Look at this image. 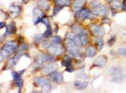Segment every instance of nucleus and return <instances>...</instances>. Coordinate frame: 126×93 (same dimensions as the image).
I'll use <instances>...</instances> for the list:
<instances>
[{"label": "nucleus", "instance_id": "1", "mask_svg": "<svg viewBox=\"0 0 126 93\" xmlns=\"http://www.w3.org/2000/svg\"><path fill=\"white\" fill-rule=\"evenodd\" d=\"M18 47L19 44L18 41L16 40H10L4 42L1 47V52H0V61H1V63H3L5 60H8L14 53L17 52Z\"/></svg>", "mask_w": 126, "mask_h": 93}, {"label": "nucleus", "instance_id": "2", "mask_svg": "<svg viewBox=\"0 0 126 93\" xmlns=\"http://www.w3.org/2000/svg\"><path fill=\"white\" fill-rule=\"evenodd\" d=\"M32 83L36 87L41 89L42 92H51L53 89L52 81L48 79L47 76H35L32 79Z\"/></svg>", "mask_w": 126, "mask_h": 93}, {"label": "nucleus", "instance_id": "3", "mask_svg": "<svg viewBox=\"0 0 126 93\" xmlns=\"http://www.w3.org/2000/svg\"><path fill=\"white\" fill-rule=\"evenodd\" d=\"M92 14V10L91 8H82V9H80L78 11H76L74 12V21H76L77 22H82L85 21L86 19L90 18Z\"/></svg>", "mask_w": 126, "mask_h": 93}, {"label": "nucleus", "instance_id": "4", "mask_svg": "<svg viewBox=\"0 0 126 93\" xmlns=\"http://www.w3.org/2000/svg\"><path fill=\"white\" fill-rule=\"evenodd\" d=\"M65 46L63 44H55V43H52L50 41V45H48L47 52H48L52 55L56 56V57H59V56H63L65 53Z\"/></svg>", "mask_w": 126, "mask_h": 93}, {"label": "nucleus", "instance_id": "5", "mask_svg": "<svg viewBox=\"0 0 126 93\" xmlns=\"http://www.w3.org/2000/svg\"><path fill=\"white\" fill-rule=\"evenodd\" d=\"M47 16V14H45L44 12V10H42L41 8H39V7H36L35 9L32 10V22H33V25H38L41 22V19Z\"/></svg>", "mask_w": 126, "mask_h": 93}, {"label": "nucleus", "instance_id": "6", "mask_svg": "<svg viewBox=\"0 0 126 93\" xmlns=\"http://www.w3.org/2000/svg\"><path fill=\"white\" fill-rule=\"evenodd\" d=\"M12 74V78H13V83L15 84V87L17 88L18 92H22V89H23V86H24V79H23L22 75L18 71H12L11 72Z\"/></svg>", "mask_w": 126, "mask_h": 93}, {"label": "nucleus", "instance_id": "7", "mask_svg": "<svg viewBox=\"0 0 126 93\" xmlns=\"http://www.w3.org/2000/svg\"><path fill=\"white\" fill-rule=\"evenodd\" d=\"M90 31H91V34L95 38H99V36H104L106 31L105 28L101 26V25H96L94 22H92L90 25Z\"/></svg>", "mask_w": 126, "mask_h": 93}, {"label": "nucleus", "instance_id": "8", "mask_svg": "<svg viewBox=\"0 0 126 93\" xmlns=\"http://www.w3.org/2000/svg\"><path fill=\"white\" fill-rule=\"evenodd\" d=\"M47 77L52 83H55L57 84L64 83V74L61 71H54L50 75H47Z\"/></svg>", "mask_w": 126, "mask_h": 93}, {"label": "nucleus", "instance_id": "9", "mask_svg": "<svg viewBox=\"0 0 126 93\" xmlns=\"http://www.w3.org/2000/svg\"><path fill=\"white\" fill-rule=\"evenodd\" d=\"M109 12H110L109 9L104 4H100L99 7L92 9V13H93L94 15L95 16H101V17H104V16H108Z\"/></svg>", "mask_w": 126, "mask_h": 93}, {"label": "nucleus", "instance_id": "10", "mask_svg": "<svg viewBox=\"0 0 126 93\" xmlns=\"http://www.w3.org/2000/svg\"><path fill=\"white\" fill-rule=\"evenodd\" d=\"M108 64V58L106 56H98L93 62V67H98V69H104Z\"/></svg>", "mask_w": 126, "mask_h": 93}, {"label": "nucleus", "instance_id": "11", "mask_svg": "<svg viewBox=\"0 0 126 93\" xmlns=\"http://www.w3.org/2000/svg\"><path fill=\"white\" fill-rule=\"evenodd\" d=\"M58 69V65L56 64V62H51V63H47L44 64V66L42 67L41 72H42V75H50L51 73H53L54 71H57Z\"/></svg>", "mask_w": 126, "mask_h": 93}, {"label": "nucleus", "instance_id": "12", "mask_svg": "<svg viewBox=\"0 0 126 93\" xmlns=\"http://www.w3.org/2000/svg\"><path fill=\"white\" fill-rule=\"evenodd\" d=\"M99 50L97 49L96 45H91L88 44L87 46H85L84 48V55H85V58H94L95 56L97 55Z\"/></svg>", "mask_w": 126, "mask_h": 93}, {"label": "nucleus", "instance_id": "13", "mask_svg": "<svg viewBox=\"0 0 126 93\" xmlns=\"http://www.w3.org/2000/svg\"><path fill=\"white\" fill-rule=\"evenodd\" d=\"M44 63L45 62L42 60V58L39 56H37V57L35 58V60H33V63H32V67H31V71L33 72H39L42 70V67L44 66Z\"/></svg>", "mask_w": 126, "mask_h": 93}, {"label": "nucleus", "instance_id": "14", "mask_svg": "<svg viewBox=\"0 0 126 93\" xmlns=\"http://www.w3.org/2000/svg\"><path fill=\"white\" fill-rule=\"evenodd\" d=\"M73 57L70 55V53H64L63 55V57L61 59V65L62 66H64L65 69L66 67H68V66H70V65H73Z\"/></svg>", "mask_w": 126, "mask_h": 93}, {"label": "nucleus", "instance_id": "15", "mask_svg": "<svg viewBox=\"0 0 126 93\" xmlns=\"http://www.w3.org/2000/svg\"><path fill=\"white\" fill-rule=\"evenodd\" d=\"M22 13V7L18 4H14L12 3L10 5V9H9V15L12 18H16L21 15Z\"/></svg>", "mask_w": 126, "mask_h": 93}, {"label": "nucleus", "instance_id": "16", "mask_svg": "<svg viewBox=\"0 0 126 93\" xmlns=\"http://www.w3.org/2000/svg\"><path fill=\"white\" fill-rule=\"evenodd\" d=\"M40 57L42 58V60H43L45 63L57 62V60H58V57H56V56L52 55V53H50L48 52H41V53H40Z\"/></svg>", "mask_w": 126, "mask_h": 93}, {"label": "nucleus", "instance_id": "17", "mask_svg": "<svg viewBox=\"0 0 126 93\" xmlns=\"http://www.w3.org/2000/svg\"><path fill=\"white\" fill-rule=\"evenodd\" d=\"M87 86H88L87 79H79L78 78V79L73 83V87L77 90H79V91H83L84 89L87 88Z\"/></svg>", "mask_w": 126, "mask_h": 93}, {"label": "nucleus", "instance_id": "18", "mask_svg": "<svg viewBox=\"0 0 126 93\" xmlns=\"http://www.w3.org/2000/svg\"><path fill=\"white\" fill-rule=\"evenodd\" d=\"M16 30H17V27H16L15 22H10V24L7 25V27H5V33L4 35L5 36H11L13 34H15L16 33Z\"/></svg>", "mask_w": 126, "mask_h": 93}, {"label": "nucleus", "instance_id": "19", "mask_svg": "<svg viewBox=\"0 0 126 93\" xmlns=\"http://www.w3.org/2000/svg\"><path fill=\"white\" fill-rule=\"evenodd\" d=\"M84 29H85V27L82 26L81 22H77V21H74L72 24V26H71V28H70V30L73 31L76 34H81L82 31Z\"/></svg>", "mask_w": 126, "mask_h": 93}, {"label": "nucleus", "instance_id": "20", "mask_svg": "<svg viewBox=\"0 0 126 93\" xmlns=\"http://www.w3.org/2000/svg\"><path fill=\"white\" fill-rule=\"evenodd\" d=\"M37 3V7L41 8L42 10L44 11H48L50 10V0H37L36 1Z\"/></svg>", "mask_w": 126, "mask_h": 93}, {"label": "nucleus", "instance_id": "21", "mask_svg": "<svg viewBox=\"0 0 126 93\" xmlns=\"http://www.w3.org/2000/svg\"><path fill=\"white\" fill-rule=\"evenodd\" d=\"M72 0H53L54 5H59V7L66 8V7H71L72 5Z\"/></svg>", "mask_w": 126, "mask_h": 93}, {"label": "nucleus", "instance_id": "22", "mask_svg": "<svg viewBox=\"0 0 126 93\" xmlns=\"http://www.w3.org/2000/svg\"><path fill=\"white\" fill-rule=\"evenodd\" d=\"M85 2H86V0H74V1L72 2L71 8H72V10L76 12V11H78L80 9H82V8H84Z\"/></svg>", "mask_w": 126, "mask_h": 93}, {"label": "nucleus", "instance_id": "23", "mask_svg": "<svg viewBox=\"0 0 126 93\" xmlns=\"http://www.w3.org/2000/svg\"><path fill=\"white\" fill-rule=\"evenodd\" d=\"M108 73L110 76H115V75H119V74H121V73H123V70H122V67H120V66H112L109 69Z\"/></svg>", "mask_w": 126, "mask_h": 93}, {"label": "nucleus", "instance_id": "24", "mask_svg": "<svg viewBox=\"0 0 126 93\" xmlns=\"http://www.w3.org/2000/svg\"><path fill=\"white\" fill-rule=\"evenodd\" d=\"M95 45L98 50H102L105 46V41H104V36H99V38H96L95 40Z\"/></svg>", "mask_w": 126, "mask_h": 93}, {"label": "nucleus", "instance_id": "25", "mask_svg": "<svg viewBox=\"0 0 126 93\" xmlns=\"http://www.w3.org/2000/svg\"><path fill=\"white\" fill-rule=\"evenodd\" d=\"M43 36H44V39H47V40H51V38L53 36V28H52V26H47V30L44 31L43 33Z\"/></svg>", "mask_w": 126, "mask_h": 93}, {"label": "nucleus", "instance_id": "26", "mask_svg": "<svg viewBox=\"0 0 126 93\" xmlns=\"http://www.w3.org/2000/svg\"><path fill=\"white\" fill-rule=\"evenodd\" d=\"M125 78H126L125 74L121 73V74H119V75L112 76V77H111V81H112V83H122V81L125 80Z\"/></svg>", "mask_w": 126, "mask_h": 93}, {"label": "nucleus", "instance_id": "27", "mask_svg": "<svg viewBox=\"0 0 126 93\" xmlns=\"http://www.w3.org/2000/svg\"><path fill=\"white\" fill-rule=\"evenodd\" d=\"M44 40H45V39H44L43 34H36L35 36H33V43H35L38 47L41 46L42 42H43Z\"/></svg>", "mask_w": 126, "mask_h": 93}, {"label": "nucleus", "instance_id": "28", "mask_svg": "<svg viewBox=\"0 0 126 93\" xmlns=\"http://www.w3.org/2000/svg\"><path fill=\"white\" fill-rule=\"evenodd\" d=\"M51 42H52V43H55V44H63V39H62L61 35L55 34L51 38Z\"/></svg>", "mask_w": 126, "mask_h": 93}, {"label": "nucleus", "instance_id": "29", "mask_svg": "<svg viewBox=\"0 0 126 93\" xmlns=\"http://www.w3.org/2000/svg\"><path fill=\"white\" fill-rule=\"evenodd\" d=\"M28 48H29V45L24 42V43H22L21 45H19L17 52H22V53H25V52H26L27 50H28Z\"/></svg>", "mask_w": 126, "mask_h": 93}, {"label": "nucleus", "instance_id": "30", "mask_svg": "<svg viewBox=\"0 0 126 93\" xmlns=\"http://www.w3.org/2000/svg\"><path fill=\"white\" fill-rule=\"evenodd\" d=\"M116 53L119 56H121V57L126 58V47H119L116 49Z\"/></svg>", "mask_w": 126, "mask_h": 93}, {"label": "nucleus", "instance_id": "31", "mask_svg": "<svg viewBox=\"0 0 126 93\" xmlns=\"http://www.w3.org/2000/svg\"><path fill=\"white\" fill-rule=\"evenodd\" d=\"M64 9L63 7H59V5H54V8H53V11H52V16H56L57 14H58L61 11Z\"/></svg>", "mask_w": 126, "mask_h": 93}, {"label": "nucleus", "instance_id": "32", "mask_svg": "<svg viewBox=\"0 0 126 93\" xmlns=\"http://www.w3.org/2000/svg\"><path fill=\"white\" fill-rule=\"evenodd\" d=\"M100 4H102L101 2H100V0H92V1L90 2V7L92 8V9H94V8L99 7Z\"/></svg>", "mask_w": 126, "mask_h": 93}, {"label": "nucleus", "instance_id": "33", "mask_svg": "<svg viewBox=\"0 0 126 93\" xmlns=\"http://www.w3.org/2000/svg\"><path fill=\"white\" fill-rule=\"evenodd\" d=\"M115 42H116V35H112L110 39L108 40V42H107V44H108V46H113L114 44H115Z\"/></svg>", "mask_w": 126, "mask_h": 93}, {"label": "nucleus", "instance_id": "34", "mask_svg": "<svg viewBox=\"0 0 126 93\" xmlns=\"http://www.w3.org/2000/svg\"><path fill=\"white\" fill-rule=\"evenodd\" d=\"M41 24L45 25V27L50 26V25H51V21H50V19H48L47 16H45V17H43V18L41 19Z\"/></svg>", "mask_w": 126, "mask_h": 93}, {"label": "nucleus", "instance_id": "35", "mask_svg": "<svg viewBox=\"0 0 126 93\" xmlns=\"http://www.w3.org/2000/svg\"><path fill=\"white\" fill-rule=\"evenodd\" d=\"M76 66L74 65H70V66H68V67H66V72L67 73H74L76 72Z\"/></svg>", "mask_w": 126, "mask_h": 93}, {"label": "nucleus", "instance_id": "36", "mask_svg": "<svg viewBox=\"0 0 126 93\" xmlns=\"http://www.w3.org/2000/svg\"><path fill=\"white\" fill-rule=\"evenodd\" d=\"M78 78L79 79H87V75L83 74V73H79L78 74Z\"/></svg>", "mask_w": 126, "mask_h": 93}, {"label": "nucleus", "instance_id": "37", "mask_svg": "<svg viewBox=\"0 0 126 93\" xmlns=\"http://www.w3.org/2000/svg\"><path fill=\"white\" fill-rule=\"evenodd\" d=\"M102 24H107V25H110V21H109L108 16H104V17H102Z\"/></svg>", "mask_w": 126, "mask_h": 93}, {"label": "nucleus", "instance_id": "38", "mask_svg": "<svg viewBox=\"0 0 126 93\" xmlns=\"http://www.w3.org/2000/svg\"><path fill=\"white\" fill-rule=\"evenodd\" d=\"M122 10L124 12H126V0H123V2H122Z\"/></svg>", "mask_w": 126, "mask_h": 93}, {"label": "nucleus", "instance_id": "39", "mask_svg": "<svg viewBox=\"0 0 126 93\" xmlns=\"http://www.w3.org/2000/svg\"><path fill=\"white\" fill-rule=\"evenodd\" d=\"M7 25L8 24H5L4 21H1V22H0V29H3L4 27H7Z\"/></svg>", "mask_w": 126, "mask_h": 93}]
</instances>
